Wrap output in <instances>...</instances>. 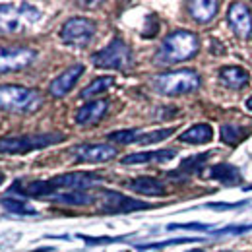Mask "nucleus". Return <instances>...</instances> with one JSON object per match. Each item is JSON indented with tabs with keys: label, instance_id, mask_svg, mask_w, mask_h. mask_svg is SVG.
<instances>
[{
	"label": "nucleus",
	"instance_id": "20",
	"mask_svg": "<svg viewBox=\"0 0 252 252\" xmlns=\"http://www.w3.org/2000/svg\"><path fill=\"white\" fill-rule=\"evenodd\" d=\"M53 200L66 206H88V204H94L95 196L86 190H68V192H57Z\"/></svg>",
	"mask_w": 252,
	"mask_h": 252
},
{
	"label": "nucleus",
	"instance_id": "32",
	"mask_svg": "<svg viewBox=\"0 0 252 252\" xmlns=\"http://www.w3.org/2000/svg\"><path fill=\"white\" fill-rule=\"evenodd\" d=\"M247 107L252 111V97H249V99H247Z\"/></svg>",
	"mask_w": 252,
	"mask_h": 252
},
{
	"label": "nucleus",
	"instance_id": "17",
	"mask_svg": "<svg viewBox=\"0 0 252 252\" xmlns=\"http://www.w3.org/2000/svg\"><path fill=\"white\" fill-rule=\"evenodd\" d=\"M126 187L138 194H146V196H161L165 192V185L156 177H136V179L128 181Z\"/></svg>",
	"mask_w": 252,
	"mask_h": 252
},
{
	"label": "nucleus",
	"instance_id": "4",
	"mask_svg": "<svg viewBox=\"0 0 252 252\" xmlns=\"http://www.w3.org/2000/svg\"><path fill=\"white\" fill-rule=\"evenodd\" d=\"M200 76L194 70H177L165 72L154 78V88L158 94L163 95H183L198 90Z\"/></svg>",
	"mask_w": 252,
	"mask_h": 252
},
{
	"label": "nucleus",
	"instance_id": "15",
	"mask_svg": "<svg viewBox=\"0 0 252 252\" xmlns=\"http://www.w3.org/2000/svg\"><path fill=\"white\" fill-rule=\"evenodd\" d=\"M107 109H109V101H105V99L92 101V103L84 105L82 109H78L76 123L78 125H94V123L103 119V115L107 113Z\"/></svg>",
	"mask_w": 252,
	"mask_h": 252
},
{
	"label": "nucleus",
	"instance_id": "8",
	"mask_svg": "<svg viewBox=\"0 0 252 252\" xmlns=\"http://www.w3.org/2000/svg\"><path fill=\"white\" fill-rule=\"evenodd\" d=\"M95 35V22L88 18H70L61 30V39L66 45L86 47Z\"/></svg>",
	"mask_w": 252,
	"mask_h": 252
},
{
	"label": "nucleus",
	"instance_id": "6",
	"mask_svg": "<svg viewBox=\"0 0 252 252\" xmlns=\"http://www.w3.org/2000/svg\"><path fill=\"white\" fill-rule=\"evenodd\" d=\"M130 61H132V51L119 37L92 57V63L97 68H105V70H123L130 64Z\"/></svg>",
	"mask_w": 252,
	"mask_h": 252
},
{
	"label": "nucleus",
	"instance_id": "27",
	"mask_svg": "<svg viewBox=\"0 0 252 252\" xmlns=\"http://www.w3.org/2000/svg\"><path fill=\"white\" fill-rule=\"evenodd\" d=\"M173 132H175V128H163V130H156V132H150V134H142L138 144H156L161 140H167Z\"/></svg>",
	"mask_w": 252,
	"mask_h": 252
},
{
	"label": "nucleus",
	"instance_id": "30",
	"mask_svg": "<svg viewBox=\"0 0 252 252\" xmlns=\"http://www.w3.org/2000/svg\"><path fill=\"white\" fill-rule=\"evenodd\" d=\"M247 231H252V225H227V227L218 229L214 233L216 235H241V233H247Z\"/></svg>",
	"mask_w": 252,
	"mask_h": 252
},
{
	"label": "nucleus",
	"instance_id": "2",
	"mask_svg": "<svg viewBox=\"0 0 252 252\" xmlns=\"http://www.w3.org/2000/svg\"><path fill=\"white\" fill-rule=\"evenodd\" d=\"M39 20H41V10L28 2L0 4V32L2 33L24 32Z\"/></svg>",
	"mask_w": 252,
	"mask_h": 252
},
{
	"label": "nucleus",
	"instance_id": "11",
	"mask_svg": "<svg viewBox=\"0 0 252 252\" xmlns=\"http://www.w3.org/2000/svg\"><path fill=\"white\" fill-rule=\"evenodd\" d=\"M227 20L233 28V32L237 33L239 37H251L252 33V16L251 10L241 4V2H235L229 6V12H227Z\"/></svg>",
	"mask_w": 252,
	"mask_h": 252
},
{
	"label": "nucleus",
	"instance_id": "16",
	"mask_svg": "<svg viewBox=\"0 0 252 252\" xmlns=\"http://www.w3.org/2000/svg\"><path fill=\"white\" fill-rule=\"evenodd\" d=\"M220 80L225 88L241 90L249 84V72L241 66H223L220 70Z\"/></svg>",
	"mask_w": 252,
	"mask_h": 252
},
{
	"label": "nucleus",
	"instance_id": "9",
	"mask_svg": "<svg viewBox=\"0 0 252 252\" xmlns=\"http://www.w3.org/2000/svg\"><path fill=\"white\" fill-rule=\"evenodd\" d=\"M37 59V53L28 47H0V74L16 72L30 66Z\"/></svg>",
	"mask_w": 252,
	"mask_h": 252
},
{
	"label": "nucleus",
	"instance_id": "1",
	"mask_svg": "<svg viewBox=\"0 0 252 252\" xmlns=\"http://www.w3.org/2000/svg\"><path fill=\"white\" fill-rule=\"evenodd\" d=\"M200 49V41L196 33L179 30L165 37L158 51V63L161 64H177L192 59Z\"/></svg>",
	"mask_w": 252,
	"mask_h": 252
},
{
	"label": "nucleus",
	"instance_id": "3",
	"mask_svg": "<svg viewBox=\"0 0 252 252\" xmlns=\"http://www.w3.org/2000/svg\"><path fill=\"white\" fill-rule=\"evenodd\" d=\"M64 134H22L0 138V154H28L33 150H43L53 144L64 142Z\"/></svg>",
	"mask_w": 252,
	"mask_h": 252
},
{
	"label": "nucleus",
	"instance_id": "21",
	"mask_svg": "<svg viewBox=\"0 0 252 252\" xmlns=\"http://www.w3.org/2000/svg\"><path fill=\"white\" fill-rule=\"evenodd\" d=\"M212 136H214V130L210 125H194L181 134V142L198 146V144H208L212 140Z\"/></svg>",
	"mask_w": 252,
	"mask_h": 252
},
{
	"label": "nucleus",
	"instance_id": "35",
	"mask_svg": "<svg viewBox=\"0 0 252 252\" xmlns=\"http://www.w3.org/2000/svg\"><path fill=\"white\" fill-rule=\"evenodd\" d=\"M247 190H252V187H249V189H247Z\"/></svg>",
	"mask_w": 252,
	"mask_h": 252
},
{
	"label": "nucleus",
	"instance_id": "24",
	"mask_svg": "<svg viewBox=\"0 0 252 252\" xmlns=\"http://www.w3.org/2000/svg\"><path fill=\"white\" fill-rule=\"evenodd\" d=\"M115 86V78L113 76H101V78H95L94 82L82 92V97H94V95H99L103 92H107L109 88Z\"/></svg>",
	"mask_w": 252,
	"mask_h": 252
},
{
	"label": "nucleus",
	"instance_id": "22",
	"mask_svg": "<svg viewBox=\"0 0 252 252\" xmlns=\"http://www.w3.org/2000/svg\"><path fill=\"white\" fill-rule=\"evenodd\" d=\"M212 158V152H206V154H198V156H190L187 158L177 173H189V175H194V173H200L202 167L206 165V161ZM177 173H171V175H177Z\"/></svg>",
	"mask_w": 252,
	"mask_h": 252
},
{
	"label": "nucleus",
	"instance_id": "34",
	"mask_svg": "<svg viewBox=\"0 0 252 252\" xmlns=\"http://www.w3.org/2000/svg\"><path fill=\"white\" fill-rule=\"evenodd\" d=\"M0 185H2V175H0Z\"/></svg>",
	"mask_w": 252,
	"mask_h": 252
},
{
	"label": "nucleus",
	"instance_id": "5",
	"mask_svg": "<svg viewBox=\"0 0 252 252\" xmlns=\"http://www.w3.org/2000/svg\"><path fill=\"white\" fill-rule=\"evenodd\" d=\"M43 99L35 90L22 86H0V109L14 113H32L41 107Z\"/></svg>",
	"mask_w": 252,
	"mask_h": 252
},
{
	"label": "nucleus",
	"instance_id": "23",
	"mask_svg": "<svg viewBox=\"0 0 252 252\" xmlns=\"http://www.w3.org/2000/svg\"><path fill=\"white\" fill-rule=\"evenodd\" d=\"M2 206L6 208V212L18 214V216H35L37 214L33 206H30L28 202H24L20 198H6V200H2Z\"/></svg>",
	"mask_w": 252,
	"mask_h": 252
},
{
	"label": "nucleus",
	"instance_id": "7",
	"mask_svg": "<svg viewBox=\"0 0 252 252\" xmlns=\"http://www.w3.org/2000/svg\"><path fill=\"white\" fill-rule=\"evenodd\" d=\"M148 208H154V206L148 204V202H142V200L125 196V194H121V192H115V190H109V189L101 190V204H99V210H101L103 214H130V212L148 210Z\"/></svg>",
	"mask_w": 252,
	"mask_h": 252
},
{
	"label": "nucleus",
	"instance_id": "12",
	"mask_svg": "<svg viewBox=\"0 0 252 252\" xmlns=\"http://www.w3.org/2000/svg\"><path fill=\"white\" fill-rule=\"evenodd\" d=\"M74 156L80 161L88 163H103L109 159L117 158V150L109 144H84L74 150Z\"/></svg>",
	"mask_w": 252,
	"mask_h": 252
},
{
	"label": "nucleus",
	"instance_id": "26",
	"mask_svg": "<svg viewBox=\"0 0 252 252\" xmlns=\"http://www.w3.org/2000/svg\"><path fill=\"white\" fill-rule=\"evenodd\" d=\"M140 136L142 134L138 130H117V132L109 134V140L115 144H134L140 140Z\"/></svg>",
	"mask_w": 252,
	"mask_h": 252
},
{
	"label": "nucleus",
	"instance_id": "10",
	"mask_svg": "<svg viewBox=\"0 0 252 252\" xmlns=\"http://www.w3.org/2000/svg\"><path fill=\"white\" fill-rule=\"evenodd\" d=\"M99 181H101L99 175L88 173V171H74V173H66V175H59L51 179L53 187L57 190H88L97 187Z\"/></svg>",
	"mask_w": 252,
	"mask_h": 252
},
{
	"label": "nucleus",
	"instance_id": "31",
	"mask_svg": "<svg viewBox=\"0 0 252 252\" xmlns=\"http://www.w3.org/2000/svg\"><path fill=\"white\" fill-rule=\"evenodd\" d=\"M243 202H237V204H225V202H214V204H208V208L212 210H233V208H241Z\"/></svg>",
	"mask_w": 252,
	"mask_h": 252
},
{
	"label": "nucleus",
	"instance_id": "33",
	"mask_svg": "<svg viewBox=\"0 0 252 252\" xmlns=\"http://www.w3.org/2000/svg\"><path fill=\"white\" fill-rule=\"evenodd\" d=\"M189 252H204V251H200V249H192V251H189Z\"/></svg>",
	"mask_w": 252,
	"mask_h": 252
},
{
	"label": "nucleus",
	"instance_id": "13",
	"mask_svg": "<svg viewBox=\"0 0 252 252\" xmlns=\"http://www.w3.org/2000/svg\"><path fill=\"white\" fill-rule=\"evenodd\" d=\"M82 74H84V64H74L68 70H64L59 78H55L51 82V86H49L51 95L53 97H63V95H66L76 86V82L80 80Z\"/></svg>",
	"mask_w": 252,
	"mask_h": 252
},
{
	"label": "nucleus",
	"instance_id": "25",
	"mask_svg": "<svg viewBox=\"0 0 252 252\" xmlns=\"http://www.w3.org/2000/svg\"><path fill=\"white\" fill-rule=\"evenodd\" d=\"M247 128H241V126H235V125H223L221 126V140L229 146H235L239 144L245 136H247Z\"/></svg>",
	"mask_w": 252,
	"mask_h": 252
},
{
	"label": "nucleus",
	"instance_id": "29",
	"mask_svg": "<svg viewBox=\"0 0 252 252\" xmlns=\"http://www.w3.org/2000/svg\"><path fill=\"white\" fill-rule=\"evenodd\" d=\"M169 231H177V229H185V231H214L212 225H204V223H171L167 225Z\"/></svg>",
	"mask_w": 252,
	"mask_h": 252
},
{
	"label": "nucleus",
	"instance_id": "18",
	"mask_svg": "<svg viewBox=\"0 0 252 252\" xmlns=\"http://www.w3.org/2000/svg\"><path fill=\"white\" fill-rule=\"evenodd\" d=\"M220 4L216 0H196V2H189V12L190 16L196 22L208 24L212 18H216Z\"/></svg>",
	"mask_w": 252,
	"mask_h": 252
},
{
	"label": "nucleus",
	"instance_id": "14",
	"mask_svg": "<svg viewBox=\"0 0 252 252\" xmlns=\"http://www.w3.org/2000/svg\"><path fill=\"white\" fill-rule=\"evenodd\" d=\"M177 158V150L167 148V150H156V152H138L123 158V165H144V163H165L169 159Z\"/></svg>",
	"mask_w": 252,
	"mask_h": 252
},
{
	"label": "nucleus",
	"instance_id": "19",
	"mask_svg": "<svg viewBox=\"0 0 252 252\" xmlns=\"http://www.w3.org/2000/svg\"><path fill=\"white\" fill-rule=\"evenodd\" d=\"M210 179L220 181L223 185H237L241 181V171L231 163H218L210 169Z\"/></svg>",
	"mask_w": 252,
	"mask_h": 252
},
{
	"label": "nucleus",
	"instance_id": "28",
	"mask_svg": "<svg viewBox=\"0 0 252 252\" xmlns=\"http://www.w3.org/2000/svg\"><path fill=\"white\" fill-rule=\"evenodd\" d=\"M183 243H194V239H171V241H161V243H150V245H136L138 251H156V249H165L173 245H183Z\"/></svg>",
	"mask_w": 252,
	"mask_h": 252
}]
</instances>
